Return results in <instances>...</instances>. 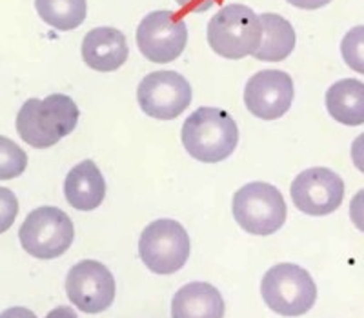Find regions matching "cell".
Returning <instances> with one entry per match:
<instances>
[{"mask_svg":"<svg viewBox=\"0 0 364 318\" xmlns=\"http://www.w3.org/2000/svg\"><path fill=\"white\" fill-rule=\"evenodd\" d=\"M79 116L77 104L63 93H55L44 100L29 99L17 115V131L28 146L46 149L70 135Z\"/></svg>","mask_w":364,"mask_h":318,"instance_id":"obj_1","label":"cell"},{"mask_svg":"<svg viewBox=\"0 0 364 318\" xmlns=\"http://www.w3.org/2000/svg\"><path fill=\"white\" fill-rule=\"evenodd\" d=\"M181 136L182 146L195 160L215 164L235 151L239 128L224 109L199 108L184 120Z\"/></svg>","mask_w":364,"mask_h":318,"instance_id":"obj_2","label":"cell"},{"mask_svg":"<svg viewBox=\"0 0 364 318\" xmlns=\"http://www.w3.org/2000/svg\"><path fill=\"white\" fill-rule=\"evenodd\" d=\"M262 24L245 4H228L208 24V44L219 57L239 60L253 55L261 44Z\"/></svg>","mask_w":364,"mask_h":318,"instance_id":"obj_3","label":"cell"},{"mask_svg":"<svg viewBox=\"0 0 364 318\" xmlns=\"http://www.w3.org/2000/svg\"><path fill=\"white\" fill-rule=\"evenodd\" d=\"M266 306L282 317H301L315 306L317 285L306 269L297 264H277L261 282Z\"/></svg>","mask_w":364,"mask_h":318,"instance_id":"obj_4","label":"cell"},{"mask_svg":"<svg viewBox=\"0 0 364 318\" xmlns=\"http://www.w3.org/2000/svg\"><path fill=\"white\" fill-rule=\"evenodd\" d=\"M233 216L250 235L268 236L286 222L288 207L281 191L266 182H250L233 194Z\"/></svg>","mask_w":364,"mask_h":318,"instance_id":"obj_5","label":"cell"},{"mask_svg":"<svg viewBox=\"0 0 364 318\" xmlns=\"http://www.w3.org/2000/svg\"><path fill=\"white\" fill-rule=\"evenodd\" d=\"M18 238L26 253L41 261H51L64 255L73 244L75 227L63 209L42 206L26 216Z\"/></svg>","mask_w":364,"mask_h":318,"instance_id":"obj_6","label":"cell"},{"mask_svg":"<svg viewBox=\"0 0 364 318\" xmlns=\"http://www.w3.org/2000/svg\"><path fill=\"white\" fill-rule=\"evenodd\" d=\"M139 253L149 271L155 275H171L188 262L190 236L177 220H155L142 231Z\"/></svg>","mask_w":364,"mask_h":318,"instance_id":"obj_7","label":"cell"},{"mask_svg":"<svg viewBox=\"0 0 364 318\" xmlns=\"http://www.w3.org/2000/svg\"><path fill=\"white\" fill-rule=\"evenodd\" d=\"M188 44V28L178 13L161 9L148 13L136 28V45L149 62L177 60Z\"/></svg>","mask_w":364,"mask_h":318,"instance_id":"obj_8","label":"cell"},{"mask_svg":"<svg viewBox=\"0 0 364 318\" xmlns=\"http://www.w3.org/2000/svg\"><path fill=\"white\" fill-rule=\"evenodd\" d=\"M136 100L151 119L173 120L191 104V86L177 71H154L136 87Z\"/></svg>","mask_w":364,"mask_h":318,"instance_id":"obj_9","label":"cell"},{"mask_svg":"<svg viewBox=\"0 0 364 318\" xmlns=\"http://www.w3.org/2000/svg\"><path fill=\"white\" fill-rule=\"evenodd\" d=\"M291 200L301 213L324 216L339 209L344 199V182L328 168H310L295 177L290 187Z\"/></svg>","mask_w":364,"mask_h":318,"instance_id":"obj_10","label":"cell"},{"mask_svg":"<svg viewBox=\"0 0 364 318\" xmlns=\"http://www.w3.org/2000/svg\"><path fill=\"white\" fill-rule=\"evenodd\" d=\"M66 293L82 313H102L115 300V278L100 262L82 261L68 273Z\"/></svg>","mask_w":364,"mask_h":318,"instance_id":"obj_11","label":"cell"},{"mask_svg":"<svg viewBox=\"0 0 364 318\" xmlns=\"http://www.w3.org/2000/svg\"><path fill=\"white\" fill-rule=\"evenodd\" d=\"M294 93V80L286 71L264 70L246 82L245 104L257 119L277 120L290 111Z\"/></svg>","mask_w":364,"mask_h":318,"instance_id":"obj_12","label":"cell"},{"mask_svg":"<svg viewBox=\"0 0 364 318\" xmlns=\"http://www.w3.org/2000/svg\"><path fill=\"white\" fill-rule=\"evenodd\" d=\"M128 40L115 28H95L87 31L82 40V58L87 67L109 73L124 66L128 60Z\"/></svg>","mask_w":364,"mask_h":318,"instance_id":"obj_13","label":"cell"},{"mask_svg":"<svg viewBox=\"0 0 364 318\" xmlns=\"http://www.w3.org/2000/svg\"><path fill=\"white\" fill-rule=\"evenodd\" d=\"M64 194L71 207L77 211H93L106 197V180L93 160L77 164L68 173L64 182Z\"/></svg>","mask_w":364,"mask_h":318,"instance_id":"obj_14","label":"cell"},{"mask_svg":"<svg viewBox=\"0 0 364 318\" xmlns=\"http://www.w3.org/2000/svg\"><path fill=\"white\" fill-rule=\"evenodd\" d=\"M224 300L208 282H191L175 293L171 318H224Z\"/></svg>","mask_w":364,"mask_h":318,"instance_id":"obj_15","label":"cell"},{"mask_svg":"<svg viewBox=\"0 0 364 318\" xmlns=\"http://www.w3.org/2000/svg\"><path fill=\"white\" fill-rule=\"evenodd\" d=\"M262 38L257 48L255 57L261 62H282L295 48V29L290 22L277 13H262Z\"/></svg>","mask_w":364,"mask_h":318,"instance_id":"obj_16","label":"cell"},{"mask_svg":"<svg viewBox=\"0 0 364 318\" xmlns=\"http://www.w3.org/2000/svg\"><path fill=\"white\" fill-rule=\"evenodd\" d=\"M326 109L333 120L344 126L364 124V84L343 79L326 91Z\"/></svg>","mask_w":364,"mask_h":318,"instance_id":"obj_17","label":"cell"},{"mask_svg":"<svg viewBox=\"0 0 364 318\" xmlns=\"http://www.w3.org/2000/svg\"><path fill=\"white\" fill-rule=\"evenodd\" d=\"M38 17L58 31L77 29L86 21V0H35Z\"/></svg>","mask_w":364,"mask_h":318,"instance_id":"obj_18","label":"cell"},{"mask_svg":"<svg viewBox=\"0 0 364 318\" xmlns=\"http://www.w3.org/2000/svg\"><path fill=\"white\" fill-rule=\"evenodd\" d=\"M28 165V155L18 144L0 135V180H11L24 173Z\"/></svg>","mask_w":364,"mask_h":318,"instance_id":"obj_19","label":"cell"},{"mask_svg":"<svg viewBox=\"0 0 364 318\" xmlns=\"http://www.w3.org/2000/svg\"><path fill=\"white\" fill-rule=\"evenodd\" d=\"M341 53L350 70L364 75V26L352 28L341 42Z\"/></svg>","mask_w":364,"mask_h":318,"instance_id":"obj_20","label":"cell"},{"mask_svg":"<svg viewBox=\"0 0 364 318\" xmlns=\"http://www.w3.org/2000/svg\"><path fill=\"white\" fill-rule=\"evenodd\" d=\"M18 215V200L11 190L0 187V235L13 226Z\"/></svg>","mask_w":364,"mask_h":318,"instance_id":"obj_21","label":"cell"},{"mask_svg":"<svg viewBox=\"0 0 364 318\" xmlns=\"http://www.w3.org/2000/svg\"><path fill=\"white\" fill-rule=\"evenodd\" d=\"M178 6L182 8V11L178 15H184V13H204L208 11L213 6H220L224 0H175Z\"/></svg>","mask_w":364,"mask_h":318,"instance_id":"obj_22","label":"cell"},{"mask_svg":"<svg viewBox=\"0 0 364 318\" xmlns=\"http://www.w3.org/2000/svg\"><path fill=\"white\" fill-rule=\"evenodd\" d=\"M350 219H352L353 226L364 233V190L355 193L350 202Z\"/></svg>","mask_w":364,"mask_h":318,"instance_id":"obj_23","label":"cell"},{"mask_svg":"<svg viewBox=\"0 0 364 318\" xmlns=\"http://www.w3.org/2000/svg\"><path fill=\"white\" fill-rule=\"evenodd\" d=\"M352 160L353 165L360 173H364V133L359 135L352 144Z\"/></svg>","mask_w":364,"mask_h":318,"instance_id":"obj_24","label":"cell"},{"mask_svg":"<svg viewBox=\"0 0 364 318\" xmlns=\"http://www.w3.org/2000/svg\"><path fill=\"white\" fill-rule=\"evenodd\" d=\"M286 2L299 9H318L330 4L331 0H286Z\"/></svg>","mask_w":364,"mask_h":318,"instance_id":"obj_25","label":"cell"},{"mask_svg":"<svg viewBox=\"0 0 364 318\" xmlns=\"http://www.w3.org/2000/svg\"><path fill=\"white\" fill-rule=\"evenodd\" d=\"M0 318H37L33 311L26 309V307H9L4 313H0Z\"/></svg>","mask_w":364,"mask_h":318,"instance_id":"obj_26","label":"cell"},{"mask_svg":"<svg viewBox=\"0 0 364 318\" xmlns=\"http://www.w3.org/2000/svg\"><path fill=\"white\" fill-rule=\"evenodd\" d=\"M44 318H79V317H77L73 307L60 306V307H55L53 311H50Z\"/></svg>","mask_w":364,"mask_h":318,"instance_id":"obj_27","label":"cell"}]
</instances>
